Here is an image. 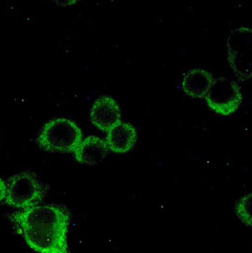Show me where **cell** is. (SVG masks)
<instances>
[{
	"label": "cell",
	"instance_id": "6da1fadb",
	"mask_svg": "<svg viewBox=\"0 0 252 253\" xmlns=\"http://www.w3.org/2000/svg\"><path fill=\"white\" fill-rule=\"evenodd\" d=\"M27 244L40 253H69L67 234L69 214L66 209L36 205L11 215Z\"/></svg>",
	"mask_w": 252,
	"mask_h": 253
},
{
	"label": "cell",
	"instance_id": "7a4b0ae2",
	"mask_svg": "<svg viewBox=\"0 0 252 253\" xmlns=\"http://www.w3.org/2000/svg\"><path fill=\"white\" fill-rule=\"evenodd\" d=\"M83 140L79 126L72 121L58 118L47 122L43 126L37 142L48 152H75Z\"/></svg>",
	"mask_w": 252,
	"mask_h": 253
},
{
	"label": "cell",
	"instance_id": "3957f363",
	"mask_svg": "<svg viewBox=\"0 0 252 253\" xmlns=\"http://www.w3.org/2000/svg\"><path fill=\"white\" fill-rule=\"evenodd\" d=\"M227 56L229 68L239 80L252 79V28L241 26L229 33Z\"/></svg>",
	"mask_w": 252,
	"mask_h": 253
},
{
	"label": "cell",
	"instance_id": "277c9868",
	"mask_svg": "<svg viewBox=\"0 0 252 253\" xmlns=\"http://www.w3.org/2000/svg\"><path fill=\"white\" fill-rule=\"evenodd\" d=\"M43 195V186L35 174L23 172L14 174L8 180L5 201L10 206L25 210L36 206Z\"/></svg>",
	"mask_w": 252,
	"mask_h": 253
},
{
	"label": "cell",
	"instance_id": "5b68a950",
	"mask_svg": "<svg viewBox=\"0 0 252 253\" xmlns=\"http://www.w3.org/2000/svg\"><path fill=\"white\" fill-rule=\"evenodd\" d=\"M204 100L208 107L217 115L230 116L239 109L243 94L235 81L219 77L213 81Z\"/></svg>",
	"mask_w": 252,
	"mask_h": 253
},
{
	"label": "cell",
	"instance_id": "8992f818",
	"mask_svg": "<svg viewBox=\"0 0 252 253\" xmlns=\"http://www.w3.org/2000/svg\"><path fill=\"white\" fill-rule=\"evenodd\" d=\"M121 108L112 97L103 96L98 98L92 105L90 119L98 129L108 132L121 123Z\"/></svg>",
	"mask_w": 252,
	"mask_h": 253
},
{
	"label": "cell",
	"instance_id": "52a82bcc",
	"mask_svg": "<svg viewBox=\"0 0 252 253\" xmlns=\"http://www.w3.org/2000/svg\"><path fill=\"white\" fill-rule=\"evenodd\" d=\"M137 138L136 128L131 124L121 122L107 132L105 141L110 151L117 154H125L135 146Z\"/></svg>",
	"mask_w": 252,
	"mask_h": 253
},
{
	"label": "cell",
	"instance_id": "ba28073f",
	"mask_svg": "<svg viewBox=\"0 0 252 253\" xmlns=\"http://www.w3.org/2000/svg\"><path fill=\"white\" fill-rule=\"evenodd\" d=\"M213 81V75L208 70L191 69L184 75L182 89L184 93L191 98L205 99Z\"/></svg>",
	"mask_w": 252,
	"mask_h": 253
},
{
	"label": "cell",
	"instance_id": "9c48e42d",
	"mask_svg": "<svg viewBox=\"0 0 252 253\" xmlns=\"http://www.w3.org/2000/svg\"><path fill=\"white\" fill-rule=\"evenodd\" d=\"M108 146L103 138L90 136L82 140L74 152L75 160L82 164L95 165L104 160L108 154Z\"/></svg>",
	"mask_w": 252,
	"mask_h": 253
},
{
	"label": "cell",
	"instance_id": "30bf717a",
	"mask_svg": "<svg viewBox=\"0 0 252 253\" xmlns=\"http://www.w3.org/2000/svg\"><path fill=\"white\" fill-rule=\"evenodd\" d=\"M235 213L243 223L252 227V193L242 196L235 205Z\"/></svg>",
	"mask_w": 252,
	"mask_h": 253
},
{
	"label": "cell",
	"instance_id": "8fae6325",
	"mask_svg": "<svg viewBox=\"0 0 252 253\" xmlns=\"http://www.w3.org/2000/svg\"><path fill=\"white\" fill-rule=\"evenodd\" d=\"M6 191H7V186L5 182L0 178V202L5 199L6 197Z\"/></svg>",
	"mask_w": 252,
	"mask_h": 253
}]
</instances>
